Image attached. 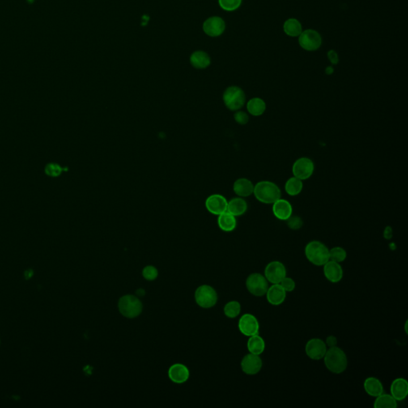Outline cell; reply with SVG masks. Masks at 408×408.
I'll return each instance as SVG.
<instances>
[{
	"instance_id": "6da1fadb",
	"label": "cell",
	"mask_w": 408,
	"mask_h": 408,
	"mask_svg": "<svg viewBox=\"0 0 408 408\" xmlns=\"http://www.w3.org/2000/svg\"><path fill=\"white\" fill-rule=\"evenodd\" d=\"M323 359L327 369L332 373H343L347 369V356L343 349L338 346L328 348Z\"/></svg>"
},
{
	"instance_id": "7a4b0ae2",
	"label": "cell",
	"mask_w": 408,
	"mask_h": 408,
	"mask_svg": "<svg viewBox=\"0 0 408 408\" xmlns=\"http://www.w3.org/2000/svg\"><path fill=\"white\" fill-rule=\"evenodd\" d=\"M253 195L261 204H273L281 198L282 191L274 182L262 180L255 184Z\"/></svg>"
},
{
	"instance_id": "3957f363",
	"label": "cell",
	"mask_w": 408,
	"mask_h": 408,
	"mask_svg": "<svg viewBox=\"0 0 408 408\" xmlns=\"http://www.w3.org/2000/svg\"><path fill=\"white\" fill-rule=\"evenodd\" d=\"M305 255L312 265L323 266L329 261V249L320 241L309 242L305 248Z\"/></svg>"
},
{
	"instance_id": "277c9868",
	"label": "cell",
	"mask_w": 408,
	"mask_h": 408,
	"mask_svg": "<svg viewBox=\"0 0 408 408\" xmlns=\"http://www.w3.org/2000/svg\"><path fill=\"white\" fill-rule=\"evenodd\" d=\"M118 309L122 316L127 318L133 319L141 315L143 310V304L139 298L127 294L120 298Z\"/></svg>"
},
{
	"instance_id": "5b68a950",
	"label": "cell",
	"mask_w": 408,
	"mask_h": 408,
	"mask_svg": "<svg viewBox=\"0 0 408 408\" xmlns=\"http://www.w3.org/2000/svg\"><path fill=\"white\" fill-rule=\"evenodd\" d=\"M223 102L228 109L238 111L241 109L246 103V94L239 86H230L225 90L223 96Z\"/></svg>"
},
{
	"instance_id": "8992f818",
	"label": "cell",
	"mask_w": 408,
	"mask_h": 408,
	"mask_svg": "<svg viewBox=\"0 0 408 408\" xmlns=\"http://www.w3.org/2000/svg\"><path fill=\"white\" fill-rule=\"evenodd\" d=\"M195 299L201 308H212L218 302V294L214 288L208 285H203L196 289Z\"/></svg>"
},
{
	"instance_id": "52a82bcc",
	"label": "cell",
	"mask_w": 408,
	"mask_h": 408,
	"mask_svg": "<svg viewBox=\"0 0 408 408\" xmlns=\"http://www.w3.org/2000/svg\"><path fill=\"white\" fill-rule=\"evenodd\" d=\"M246 286L247 290L254 296L262 297L266 294L269 282L265 276L260 273H253L247 277Z\"/></svg>"
},
{
	"instance_id": "ba28073f",
	"label": "cell",
	"mask_w": 408,
	"mask_h": 408,
	"mask_svg": "<svg viewBox=\"0 0 408 408\" xmlns=\"http://www.w3.org/2000/svg\"><path fill=\"white\" fill-rule=\"evenodd\" d=\"M298 43L302 49L307 51H315L318 50L322 44V38L317 31L308 29L302 31L298 36Z\"/></svg>"
},
{
	"instance_id": "9c48e42d",
	"label": "cell",
	"mask_w": 408,
	"mask_h": 408,
	"mask_svg": "<svg viewBox=\"0 0 408 408\" xmlns=\"http://www.w3.org/2000/svg\"><path fill=\"white\" fill-rule=\"evenodd\" d=\"M314 163L310 158L301 157L294 162L292 167L294 176L302 180L309 179L314 172Z\"/></svg>"
},
{
	"instance_id": "30bf717a",
	"label": "cell",
	"mask_w": 408,
	"mask_h": 408,
	"mask_svg": "<svg viewBox=\"0 0 408 408\" xmlns=\"http://www.w3.org/2000/svg\"><path fill=\"white\" fill-rule=\"evenodd\" d=\"M287 274L286 268L282 262L279 261H270L265 266L264 276L268 282L271 284H279L280 282Z\"/></svg>"
},
{
	"instance_id": "8fae6325",
	"label": "cell",
	"mask_w": 408,
	"mask_h": 408,
	"mask_svg": "<svg viewBox=\"0 0 408 408\" xmlns=\"http://www.w3.org/2000/svg\"><path fill=\"white\" fill-rule=\"evenodd\" d=\"M327 349L328 347L325 341L320 338H312L306 343L305 351L309 359L320 360L325 357Z\"/></svg>"
},
{
	"instance_id": "7c38bea8",
	"label": "cell",
	"mask_w": 408,
	"mask_h": 408,
	"mask_svg": "<svg viewBox=\"0 0 408 408\" xmlns=\"http://www.w3.org/2000/svg\"><path fill=\"white\" fill-rule=\"evenodd\" d=\"M239 329L246 337H251L259 333V322L253 314L245 313L239 319Z\"/></svg>"
},
{
	"instance_id": "4fadbf2b",
	"label": "cell",
	"mask_w": 408,
	"mask_h": 408,
	"mask_svg": "<svg viewBox=\"0 0 408 408\" xmlns=\"http://www.w3.org/2000/svg\"><path fill=\"white\" fill-rule=\"evenodd\" d=\"M262 367V359L259 355L249 353L243 357L241 361V368L244 373L254 376L258 373Z\"/></svg>"
},
{
	"instance_id": "5bb4252c",
	"label": "cell",
	"mask_w": 408,
	"mask_h": 408,
	"mask_svg": "<svg viewBox=\"0 0 408 408\" xmlns=\"http://www.w3.org/2000/svg\"><path fill=\"white\" fill-rule=\"evenodd\" d=\"M228 201L224 196L214 194L209 196L205 202V206L209 212L214 215H219L227 210Z\"/></svg>"
},
{
	"instance_id": "9a60e30c",
	"label": "cell",
	"mask_w": 408,
	"mask_h": 408,
	"mask_svg": "<svg viewBox=\"0 0 408 408\" xmlns=\"http://www.w3.org/2000/svg\"><path fill=\"white\" fill-rule=\"evenodd\" d=\"M203 28L205 34L210 37H218L224 32L226 23L220 17H210L204 22Z\"/></svg>"
},
{
	"instance_id": "2e32d148",
	"label": "cell",
	"mask_w": 408,
	"mask_h": 408,
	"mask_svg": "<svg viewBox=\"0 0 408 408\" xmlns=\"http://www.w3.org/2000/svg\"><path fill=\"white\" fill-rule=\"evenodd\" d=\"M323 272L325 278L332 283H338L343 278L344 271L341 263L332 260L327 261L323 265Z\"/></svg>"
},
{
	"instance_id": "e0dca14e",
	"label": "cell",
	"mask_w": 408,
	"mask_h": 408,
	"mask_svg": "<svg viewBox=\"0 0 408 408\" xmlns=\"http://www.w3.org/2000/svg\"><path fill=\"white\" fill-rule=\"evenodd\" d=\"M272 211L279 220L286 221L293 215V206L288 200L280 198L272 204Z\"/></svg>"
},
{
	"instance_id": "ac0fdd59",
	"label": "cell",
	"mask_w": 408,
	"mask_h": 408,
	"mask_svg": "<svg viewBox=\"0 0 408 408\" xmlns=\"http://www.w3.org/2000/svg\"><path fill=\"white\" fill-rule=\"evenodd\" d=\"M190 371L183 363H174L168 369V377L175 384H181L188 381Z\"/></svg>"
},
{
	"instance_id": "d6986e66",
	"label": "cell",
	"mask_w": 408,
	"mask_h": 408,
	"mask_svg": "<svg viewBox=\"0 0 408 408\" xmlns=\"http://www.w3.org/2000/svg\"><path fill=\"white\" fill-rule=\"evenodd\" d=\"M286 294L287 293L280 286V284H272V286L268 288L265 297L269 304L278 306L286 301Z\"/></svg>"
},
{
	"instance_id": "ffe728a7",
	"label": "cell",
	"mask_w": 408,
	"mask_h": 408,
	"mask_svg": "<svg viewBox=\"0 0 408 408\" xmlns=\"http://www.w3.org/2000/svg\"><path fill=\"white\" fill-rule=\"evenodd\" d=\"M391 395L397 401H403L408 397V382L404 378H397L391 384Z\"/></svg>"
},
{
	"instance_id": "44dd1931",
	"label": "cell",
	"mask_w": 408,
	"mask_h": 408,
	"mask_svg": "<svg viewBox=\"0 0 408 408\" xmlns=\"http://www.w3.org/2000/svg\"><path fill=\"white\" fill-rule=\"evenodd\" d=\"M254 188L255 185L253 183L247 178L238 179L235 180L233 185V190L235 194L242 198H245L253 195Z\"/></svg>"
},
{
	"instance_id": "7402d4cb",
	"label": "cell",
	"mask_w": 408,
	"mask_h": 408,
	"mask_svg": "<svg viewBox=\"0 0 408 408\" xmlns=\"http://www.w3.org/2000/svg\"><path fill=\"white\" fill-rule=\"evenodd\" d=\"M363 388L368 396L376 398L384 393V386L377 378L368 377L363 382Z\"/></svg>"
},
{
	"instance_id": "603a6c76",
	"label": "cell",
	"mask_w": 408,
	"mask_h": 408,
	"mask_svg": "<svg viewBox=\"0 0 408 408\" xmlns=\"http://www.w3.org/2000/svg\"><path fill=\"white\" fill-rule=\"evenodd\" d=\"M248 204L247 201L242 197H237L230 200L227 204V210L234 216H241L247 212Z\"/></svg>"
},
{
	"instance_id": "cb8c5ba5",
	"label": "cell",
	"mask_w": 408,
	"mask_h": 408,
	"mask_svg": "<svg viewBox=\"0 0 408 408\" xmlns=\"http://www.w3.org/2000/svg\"><path fill=\"white\" fill-rule=\"evenodd\" d=\"M218 227L225 232H231L237 227L236 217L228 211L218 215Z\"/></svg>"
},
{
	"instance_id": "d4e9b609",
	"label": "cell",
	"mask_w": 408,
	"mask_h": 408,
	"mask_svg": "<svg viewBox=\"0 0 408 408\" xmlns=\"http://www.w3.org/2000/svg\"><path fill=\"white\" fill-rule=\"evenodd\" d=\"M247 109L252 116H261L266 110V103L261 98H251L247 103Z\"/></svg>"
},
{
	"instance_id": "484cf974",
	"label": "cell",
	"mask_w": 408,
	"mask_h": 408,
	"mask_svg": "<svg viewBox=\"0 0 408 408\" xmlns=\"http://www.w3.org/2000/svg\"><path fill=\"white\" fill-rule=\"evenodd\" d=\"M265 349V341L259 335L256 334L249 337L247 341V349L250 353L260 356L264 353Z\"/></svg>"
},
{
	"instance_id": "4316f807",
	"label": "cell",
	"mask_w": 408,
	"mask_h": 408,
	"mask_svg": "<svg viewBox=\"0 0 408 408\" xmlns=\"http://www.w3.org/2000/svg\"><path fill=\"white\" fill-rule=\"evenodd\" d=\"M190 61L196 69H205L210 65V56L204 51H195L191 55Z\"/></svg>"
},
{
	"instance_id": "83f0119b",
	"label": "cell",
	"mask_w": 408,
	"mask_h": 408,
	"mask_svg": "<svg viewBox=\"0 0 408 408\" xmlns=\"http://www.w3.org/2000/svg\"><path fill=\"white\" fill-rule=\"evenodd\" d=\"M283 30L286 35L290 37H298L303 31L302 23L298 19H294V18L287 19L284 23Z\"/></svg>"
},
{
	"instance_id": "f1b7e54d",
	"label": "cell",
	"mask_w": 408,
	"mask_h": 408,
	"mask_svg": "<svg viewBox=\"0 0 408 408\" xmlns=\"http://www.w3.org/2000/svg\"><path fill=\"white\" fill-rule=\"evenodd\" d=\"M303 180L293 176L290 178L285 184V191L289 196H297L301 194L303 190Z\"/></svg>"
},
{
	"instance_id": "f546056e",
	"label": "cell",
	"mask_w": 408,
	"mask_h": 408,
	"mask_svg": "<svg viewBox=\"0 0 408 408\" xmlns=\"http://www.w3.org/2000/svg\"><path fill=\"white\" fill-rule=\"evenodd\" d=\"M397 402L392 395L382 393L376 397L373 406L375 408H396L398 406Z\"/></svg>"
},
{
	"instance_id": "4dcf8cb0",
	"label": "cell",
	"mask_w": 408,
	"mask_h": 408,
	"mask_svg": "<svg viewBox=\"0 0 408 408\" xmlns=\"http://www.w3.org/2000/svg\"><path fill=\"white\" fill-rule=\"evenodd\" d=\"M223 312L228 318H235L241 312V305L237 301L229 302L228 303L225 305Z\"/></svg>"
},
{
	"instance_id": "1f68e13d",
	"label": "cell",
	"mask_w": 408,
	"mask_h": 408,
	"mask_svg": "<svg viewBox=\"0 0 408 408\" xmlns=\"http://www.w3.org/2000/svg\"><path fill=\"white\" fill-rule=\"evenodd\" d=\"M347 257V252L343 247H335L329 250V260L341 263Z\"/></svg>"
},
{
	"instance_id": "d6a6232c",
	"label": "cell",
	"mask_w": 408,
	"mask_h": 408,
	"mask_svg": "<svg viewBox=\"0 0 408 408\" xmlns=\"http://www.w3.org/2000/svg\"><path fill=\"white\" fill-rule=\"evenodd\" d=\"M243 0H218V4L221 8L227 11H233L239 8Z\"/></svg>"
},
{
	"instance_id": "836d02e7",
	"label": "cell",
	"mask_w": 408,
	"mask_h": 408,
	"mask_svg": "<svg viewBox=\"0 0 408 408\" xmlns=\"http://www.w3.org/2000/svg\"><path fill=\"white\" fill-rule=\"evenodd\" d=\"M142 275L148 281H154L158 277V270L153 265H147L142 270Z\"/></svg>"
},
{
	"instance_id": "e575fe53",
	"label": "cell",
	"mask_w": 408,
	"mask_h": 408,
	"mask_svg": "<svg viewBox=\"0 0 408 408\" xmlns=\"http://www.w3.org/2000/svg\"><path fill=\"white\" fill-rule=\"evenodd\" d=\"M46 173L49 176L52 177H57L60 176V174L62 172V168L58 164L54 163H48L45 169Z\"/></svg>"
},
{
	"instance_id": "d590c367",
	"label": "cell",
	"mask_w": 408,
	"mask_h": 408,
	"mask_svg": "<svg viewBox=\"0 0 408 408\" xmlns=\"http://www.w3.org/2000/svg\"><path fill=\"white\" fill-rule=\"evenodd\" d=\"M279 284L280 286L283 288L284 290H285L286 293L292 292V291L295 290V288H296L295 281H294L293 278L287 277V276H286V277L280 282Z\"/></svg>"
},
{
	"instance_id": "8d00e7d4",
	"label": "cell",
	"mask_w": 408,
	"mask_h": 408,
	"mask_svg": "<svg viewBox=\"0 0 408 408\" xmlns=\"http://www.w3.org/2000/svg\"><path fill=\"white\" fill-rule=\"evenodd\" d=\"M234 118H235V121L238 124L241 125H247V123L249 122L250 120L248 113L241 110L236 111V112L234 114Z\"/></svg>"
},
{
	"instance_id": "74e56055",
	"label": "cell",
	"mask_w": 408,
	"mask_h": 408,
	"mask_svg": "<svg viewBox=\"0 0 408 408\" xmlns=\"http://www.w3.org/2000/svg\"><path fill=\"white\" fill-rule=\"evenodd\" d=\"M287 221L288 227L292 230H299L303 226V221L299 216H291Z\"/></svg>"
},
{
	"instance_id": "f35d334b",
	"label": "cell",
	"mask_w": 408,
	"mask_h": 408,
	"mask_svg": "<svg viewBox=\"0 0 408 408\" xmlns=\"http://www.w3.org/2000/svg\"><path fill=\"white\" fill-rule=\"evenodd\" d=\"M328 58H329V61H330L331 63L333 64V65H337V64H338V53H337L336 51H333V50H331V51L328 52Z\"/></svg>"
},
{
	"instance_id": "ab89813d",
	"label": "cell",
	"mask_w": 408,
	"mask_h": 408,
	"mask_svg": "<svg viewBox=\"0 0 408 408\" xmlns=\"http://www.w3.org/2000/svg\"><path fill=\"white\" fill-rule=\"evenodd\" d=\"M325 342V344H326L327 347L331 348L335 347V346H337V343H338V341H337V337H335V336H333V335H330V336H329V337H327Z\"/></svg>"
},
{
	"instance_id": "60d3db41",
	"label": "cell",
	"mask_w": 408,
	"mask_h": 408,
	"mask_svg": "<svg viewBox=\"0 0 408 408\" xmlns=\"http://www.w3.org/2000/svg\"><path fill=\"white\" fill-rule=\"evenodd\" d=\"M392 235H393V231H392V227H386L384 233V238H385L386 239H392Z\"/></svg>"
},
{
	"instance_id": "b9f144b4",
	"label": "cell",
	"mask_w": 408,
	"mask_h": 408,
	"mask_svg": "<svg viewBox=\"0 0 408 408\" xmlns=\"http://www.w3.org/2000/svg\"><path fill=\"white\" fill-rule=\"evenodd\" d=\"M333 71H334V70H333V68L332 67V66H328V67L325 69V73H326L327 74H329V75L333 74Z\"/></svg>"
},
{
	"instance_id": "7bdbcfd3",
	"label": "cell",
	"mask_w": 408,
	"mask_h": 408,
	"mask_svg": "<svg viewBox=\"0 0 408 408\" xmlns=\"http://www.w3.org/2000/svg\"><path fill=\"white\" fill-rule=\"evenodd\" d=\"M407 326H408V321H406V324H405V331H406V333H408V329H407Z\"/></svg>"
}]
</instances>
